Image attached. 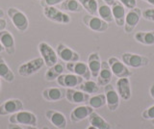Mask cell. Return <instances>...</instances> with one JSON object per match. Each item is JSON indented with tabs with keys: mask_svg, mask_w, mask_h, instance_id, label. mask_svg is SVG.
I'll return each instance as SVG.
<instances>
[{
	"mask_svg": "<svg viewBox=\"0 0 154 129\" xmlns=\"http://www.w3.org/2000/svg\"><path fill=\"white\" fill-rule=\"evenodd\" d=\"M10 123L19 124V125H26V126H37L38 118L35 114L29 111L21 110L17 113L11 115L9 118Z\"/></svg>",
	"mask_w": 154,
	"mask_h": 129,
	"instance_id": "6da1fadb",
	"label": "cell"
},
{
	"mask_svg": "<svg viewBox=\"0 0 154 129\" xmlns=\"http://www.w3.org/2000/svg\"><path fill=\"white\" fill-rule=\"evenodd\" d=\"M8 16L11 20L14 26L17 28L19 32H25L29 27L28 17L24 13L17 8H9L8 9Z\"/></svg>",
	"mask_w": 154,
	"mask_h": 129,
	"instance_id": "7a4b0ae2",
	"label": "cell"
},
{
	"mask_svg": "<svg viewBox=\"0 0 154 129\" xmlns=\"http://www.w3.org/2000/svg\"><path fill=\"white\" fill-rule=\"evenodd\" d=\"M38 48L41 54V57L42 58L43 62H45V65L47 68H50V66L58 63V55L50 45H48L47 42L42 41L38 44Z\"/></svg>",
	"mask_w": 154,
	"mask_h": 129,
	"instance_id": "3957f363",
	"label": "cell"
},
{
	"mask_svg": "<svg viewBox=\"0 0 154 129\" xmlns=\"http://www.w3.org/2000/svg\"><path fill=\"white\" fill-rule=\"evenodd\" d=\"M43 15L47 20L53 22L61 23V24H67L70 22V17L56 7H43Z\"/></svg>",
	"mask_w": 154,
	"mask_h": 129,
	"instance_id": "277c9868",
	"label": "cell"
},
{
	"mask_svg": "<svg viewBox=\"0 0 154 129\" xmlns=\"http://www.w3.org/2000/svg\"><path fill=\"white\" fill-rule=\"evenodd\" d=\"M43 66H45V62H43L42 57H38V58L30 60L19 66L18 73L23 77H27V76L37 73L41 69H42Z\"/></svg>",
	"mask_w": 154,
	"mask_h": 129,
	"instance_id": "5b68a950",
	"label": "cell"
},
{
	"mask_svg": "<svg viewBox=\"0 0 154 129\" xmlns=\"http://www.w3.org/2000/svg\"><path fill=\"white\" fill-rule=\"evenodd\" d=\"M107 62L111 69H112L113 74L116 77L124 78V77H129V76L132 75L131 70L129 69L128 66L123 62H120L117 57H110Z\"/></svg>",
	"mask_w": 154,
	"mask_h": 129,
	"instance_id": "8992f818",
	"label": "cell"
},
{
	"mask_svg": "<svg viewBox=\"0 0 154 129\" xmlns=\"http://www.w3.org/2000/svg\"><path fill=\"white\" fill-rule=\"evenodd\" d=\"M122 62L128 68L138 69V68L146 66L149 64V59L147 57L140 54H134V53L126 52V53L122 54Z\"/></svg>",
	"mask_w": 154,
	"mask_h": 129,
	"instance_id": "52a82bcc",
	"label": "cell"
},
{
	"mask_svg": "<svg viewBox=\"0 0 154 129\" xmlns=\"http://www.w3.org/2000/svg\"><path fill=\"white\" fill-rule=\"evenodd\" d=\"M143 11L138 7H135L134 9L129 10L128 13L125 16V22H124V31L127 34H130L134 31L135 28L139 24L140 20L142 17Z\"/></svg>",
	"mask_w": 154,
	"mask_h": 129,
	"instance_id": "ba28073f",
	"label": "cell"
},
{
	"mask_svg": "<svg viewBox=\"0 0 154 129\" xmlns=\"http://www.w3.org/2000/svg\"><path fill=\"white\" fill-rule=\"evenodd\" d=\"M83 22L87 27L94 32L102 33L109 28V23L104 21L102 18H100L97 16L86 15L83 17Z\"/></svg>",
	"mask_w": 154,
	"mask_h": 129,
	"instance_id": "9c48e42d",
	"label": "cell"
},
{
	"mask_svg": "<svg viewBox=\"0 0 154 129\" xmlns=\"http://www.w3.org/2000/svg\"><path fill=\"white\" fill-rule=\"evenodd\" d=\"M104 94L106 97V105L109 109V111L115 112L119 106V95L111 84L105 86Z\"/></svg>",
	"mask_w": 154,
	"mask_h": 129,
	"instance_id": "30bf717a",
	"label": "cell"
},
{
	"mask_svg": "<svg viewBox=\"0 0 154 129\" xmlns=\"http://www.w3.org/2000/svg\"><path fill=\"white\" fill-rule=\"evenodd\" d=\"M66 68L71 73L80 76L84 80H90V78L91 77L88 65L83 63V62L77 61V62H72V63H66Z\"/></svg>",
	"mask_w": 154,
	"mask_h": 129,
	"instance_id": "8fae6325",
	"label": "cell"
},
{
	"mask_svg": "<svg viewBox=\"0 0 154 129\" xmlns=\"http://www.w3.org/2000/svg\"><path fill=\"white\" fill-rule=\"evenodd\" d=\"M23 110V103L20 99L12 98L4 101L0 105V116L13 115Z\"/></svg>",
	"mask_w": 154,
	"mask_h": 129,
	"instance_id": "7c38bea8",
	"label": "cell"
},
{
	"mask_svg": "<svg viewBox=\"0 0 154 129\" xmlns=\"http://www.w3.org/2000/svg\"><path fill=\"white\" fill-rule=\"evenodd\" d=\"M84 79L80 77V76L73 74V73H69V74H64L60 75L57 78V83L63 88H78V86L83 82Z\"/></svg>",
	"mask_w": 154,
	"mask_h": 129,
	"instance_id": "4fadbf2b",
	"label": "cell"
},
{
	"mask_svg": "<svg viewBox=\"0 0 154 129\" xmlns=\"http://www.w3.org/2000/svg\"><path fill=\"white\" fill-rule=\"evenodd\" d=\"M56 53L58 57H60L61 60L66 63H72V62H77L79 61L80 56L79 54L69 48V46H66L64 44H59L57 45L56 48Z\"/></svg>",
	"mask_w": 154,
	"mask_h": 129,
	"instance_id": "5bb4252c",
	"label": "cell"
},
{
	"mask_svg": "<svg viewBox=\"0 0 154 129\" xmlns=\"http://www.w3.org/2000/svg\"><path fill=\"white\" fill-rule=\"evenodd\" d=\"M66 98L69 100L70 103L81 104V103H86L89 101L90 94L82 92V91L69 88L67 90H66Z\"/></svg>",
	"mask_w": 154,
	"mask_h": 129,
	"instance_id": "9a60e30c",
	"label": "cell"
},
{
	"mask_svg": "<svg viewBox=\"0 0 154 129\" xmlns=\"http://www.w3.org/2000/svg\"><path fill=\"white\" fill-rule=\"evenodd\" d=\"M45 117L56 128L65 129L66 127V118L65 115L61 112L54 111V110H48L45 112Z\"/></svg>",
	"mask_w": 154,
	"mask_h": 129,
	"instance_id": "2e32d148",
	"label": "cell"
},
{
	"mask_svg": "<svg viewBox=\"0 0 154 129\" xmlns=\"http://www.w3.org/2000/svg\"><path fill=\"white\" fill-rule=\"evenodd\" d=\"M111 9H112L114 21L116 22V24H117L119 27L124 26L125 16H126L125 7L119 1V0H116V1L113 3V5L111 6Z\"/></svg>",
	"mask_w": 154,
	"mask_h": 129,
	"instance_id": "e0dca14e",
	"label": "cell"
},
{
	"mask_svg": "<svg viewBox=\"0 0 154 129\" xmlns=\"http://www.w3.org/2000/svg\"><path fill=\"white\" fill-rule=\"evenodd\" d=\"M94 108H91L90 105H83L74 108L70 113V121L72 122H79L83 119L89 118V116L94 112Z\"/></svg>",
	"mask_w": 154,
	"mask_h": 129,
	"instance_id": "ac0fdd59",
	"label": "cell"
},
{
	"mask_svg": "<svg viewBox=\"0 0 154 129\" xmlns=\"http://www.w3.org/2000/svg\"><path fill=\"white\" fill-rule=\"evenodd\" d=\"M116 89L119 95V97L123 100H128L131 97V86L128 77L119 78L116 83Z\"/></svg>",
	"mask_w": 154,
	"mask_h": 129,
	"instance_id": "d6986e66",
	"label": "cell"
},
{
	"mask_svg": "<svg viewBox=\"0 0 154 129\" xmlns=\"http://www.w3.org/2000/svg\"><path fill=\"white\" fill-rule=\"evenodd\" d=\"M42 97L46 101L56 102L66 97V90L61 88H48L42 91Z\"/></svg>",
	"mask_w": 154,
	"mask_h": 129,
	"instance_id": "ffe728a7",
	"label": "cell"
},
{
	"mask_svg": "<svg viewBox=\"0 0 154 129\" xmlns=\"http://www.w3.org/2000/svg\"><path fill=\"white\" fill-rule=\"evenodd\" d=\"M0 42L3 45L5 51L10 55H14L16 52V44L13 35L9 31L3 30L0 32Z\"/></svg>",
	"mask_w": 154,
	"mask_h": 129,
	"instance_id": "44dd1931",
	"label": "cell"
},
{
	"mask_svg": "<svg viewBox=\"0 0 154 129\" xmlns=\"http://www.w3.org/2000/svg\"><path fill=\"white\" fill-rule=\"evenodd\" d=\"M113 77V72L111 69L110 66L108 64V62H101V69L97 76V84L98 86H105L110 84L111 80Z\"/></svg>",
	"mask_w": 154,
	"mask_h": 129,
	"instance_id": "7402d4cb",
	"label": "cell"
},
{
	"mask_svg": "<svg viewBox=\"0 0 154 129\" xmlns=\"http://www.w3.org/2000/svg\"><path fill=\"white\" fill-rule=\"evenodd\" d=\"M101 61L99 54L96 53V52H94V53H91L88 57V66L89 69L91 71V77L94 78H97L98 73L101 69Z\"/></svg>",
	"mask_w": 154,
	"mask_h": 129,
	"instance_id": "603a6c76",
	"label": "cell"
},
{
	"mask_svg": "<svg viewBox=\"0 0 154 129\" xmlns=\"http://www.w3.org/2000/svg\"><path fill=\"white\" fill-rule=\"evenodd\" d=\"M65 71V66L62 63H57L54 66H50L48 70L45 72V80L47 81H54L57 80V78L60 75H62Z\"/></svg>",
	"mask_w": 154,
	"mask_h": 129,
	"instance_id": "cb8c5ba5",
	"label": "cell"
},
{
	"mask_svg": "<svg viewBox=\"0 0 154 129\" xmlns=\"http://www.w3.org/2000/svg\"><path fill=\"white\" fill-rule=\"evenodd\" d=\"M89 122L91 126L97 129H110V124L94 111L89 116Z\"/></svg>",
	"mask_w": 154,
	"mask_h": 129,
	"instance_id": "d4e9b609",
	"label": "cell"
},
{
	"mask_svg": "<svg viewBox=\"0 0 154 129\" xmlns=\"http://www.w3.org/2000/svg\"><path fill=\"white\" fill-rule=\"evenodd\" d=\"M135 40L144 45H153L154 31H140L135 35Z\"/></svg>",
	"mask_w": 154,
	"mask_h": 129,
	"instance_id": "484cf974",
	"label": "cell"
},
{
	"mask_svg": "<svg viewBox=\"0 0 154 129\" xmlns=\"http://www.w3.org/2000/svg\"><path fill=\"white\" fill-rule=\"evenodd\" d=\"M60 10L71 13H81L83 7L77 0H65L60 4Z\"/></svg>",
	"mask_w": 154,
	"mask_h": 129,
	"instance_id": "4316f807",
	"label": "cell"
},
{
	"mask_svg": "<svg viewBox=\"0 0 154 129\" xmlns=\"http://www.w3.org/2000/svg\"><path fill=\"white\" fill-rule=\"evenodd\" d=\"M0 78L4 79L6 82L11 83L14 80V74L13 70L8 66L5 60L0 57Z\"/></svg>",
	"mask_w": 154,
	"mask_h": 129,
	"instance_id": "83f0119b",
	"label": "cell"
},
{
	"mask_svg": "<svg viewBox=\"0 0 154 129\" xmlns=\"http://www.w3.org/2000/svg\"><path fill=\"white\" fill-rule=\"evenodd\" d=\"M97 15L100 18H102L107 23H112L114 21L112 9H111V6L107 5V4H100L98 6Z\"/></svg>",
	"mask_w": 154,
	"mask_h": 129,
	"instance_id": "f1b7e54d",
	"label": "cell"
},
{
	"mask_svg": "<svg viewBox=\"0 0 154 129\" xmlns=\"http://www.w3.org/2000/svg\"><path fill=\"white\" fill-rule=\"evenodd\" d=\"M78 88L80 91L84 92L86 94H97L99 91V86L97 83H95L94 81L91 80H86L85 82L83 81L79 86Z\"/></svg>",
	"mask_w": 154,
	"mask_h": 129,
	"instance_id": "f546056e",
	"label": "cell"
},
{
	"mask_svg": "<svg viewBox=\"0 0 154 129\" xmlns=\"http://www.w3.org/2000/svg\"><path fill=\"white\" fill-rule=\"evenodd\" d=\"M83 7V9L89 13V15L97 16L98 4L96 0H77Z\"/></svg>",
	"mask_w": 154,
	"mask_h": 129,
	"instance_id": "4dcf8cb0",
	"label": "cell"
},
{
	"mask_svg": "<svg viewBox=\"0 0 154 129\" xmlns=\"http://www.w3.org/2000/svg\"><path fill=\"white\" fill-rule=\"evenodd\" d=\"M89 105L94 109H98L103 107L106 104V97L104 94H95L94 97H90L89 101H88Z\"/></svg>",
	"mask_w": 154,
	"mask_h": 129,
	"instance_id": "1f68e13d",
	"label": "cell"
},
{
	"mask_svg": "<svg viewBox=\"0 0 154 129\" xmlns=\"http://www.w3.org/2000/svg\"><path fill=\"white\" fill-rule=\"evenodd\" d=\"M142 117L144 119H154V105L144 110L142 113Z\"/></svg>",
	"mask_w": 154,
	"mask_h": 129,
	"instance_id": "d6a6232c",
	"label": "cell"
},
{
	"mask_svg": "<svg viewBox=\"0 0 154 129\" xmlns=\"http://www.w3.org/2000/svg\"><path fill=\"white\" fill-rule=\"evenodd\" d=\"M63 1H65V0H42L41 5L42 7H55L56 5H60Z\"/></svg>",
	"mask_w": 154,
	"mask_h": 129,
	"instance_id": "836d02e7",
	"label": "cell"
},
{
	"mask_svg": "<svg viewBox=\"0 0 154 129\" xmlns=\"http://www.w3.org/2000/svg\"><path fill=\"white\" fill-rule=\"evenodd\" d=\"M142 17H143V18H146L147 20L154 21V8L146 9V10L143 12Z\"/></svg>",
	"mask_w": 154,
	"mask_h": 129,
	"instance_id": "e575fe53",
	"label": "cell"
},
{
	"mask_svg": "<svg viewBox=\"0 0 154 129\" xmlns=\"http://www.w3.org/2000/svg\"><path fill=\"white\" fill-rule=\"evenodd\" d=\"M119 1L122 3L125 8L129 9V10L134 9L137 5V0H119Z\"/></svg>",
	"mask_w": 154,
	"mask_h": 129,
	"instance_id": "d590c367",
	"label": "cell"
},
{
	"mask_svg": "<svg viewBox=\"0 0 154 129\" xmlns=\"http://www.w3.org/2000/svg\"><path fill=\"white\" fill-rule=\"evenodd\" d=\"M7 26V21L3 17V18H0V32L5 30V28Z\"/></svg>",
	"mask_w": 154,
	"mask_h": 129,
	"instance_id": "8d00e7d4",
	"label": "cell"
},
{
	"mask_svg": "<svg viewBox=\"0 0 154 129\" xmlns=\"http://www.w3.org/2000/svg\"><path fill=\"white\" fill-rule=\"evenodd\" d=\"M8 129H24L23 127H21L19 124H14V123H10Z\"/></svg>",
	"mask_w": 154,
	"mask_h": 129,
	"instance_id": "74e56055",
	"label": "cell"
},
{
	"mask_svg": "<svg viewBox=\"0 0 154 129\" xmlns=\"http://www.w3.org/2000/svg\"><path fill=\"white\" fill-rule=\"evenodd\" d=\"M149 93H150V95H151V97L154 99V83L151 85V87L150 89H149Z\"/></svg>",
	"mask_w": 154,
	"mask_h": 129,
	"instance_id": "f35d334b",
	"label": "cell"
},
{
	"mask_svg": "<svg viewBox=\"0 0 154 129\" xmlns=\"http://www.w3.org/2000/svg\"><path fill=\"white\" fill-rule=\"evenodd\" d=\"M103 1L105 2V4H107V5L112 6V5H113V3L116 1V0H103Z\"/></svg>",
	"mask_w": 154,
	"mask_h": 129,
	"instance_id": "ab89813d",
	"label": "cell"
},
{
	"mask_svg": "<svg viewBox=\"0 0 154 129\" xmlns=\"http://www.w3.org/2000/svg\"><path fill=\"white\" fill-rule=\"evenodd\" d=\"M144 1H146V2L149 3V4H151V5L154 7V0H144Z\"/></svg>",
	"mask_w": 154,
	"mask_h": 129,
	"instance_id": "60d3db41",
	"label": "cell"
},
{
	"mask_svg": "<svg viewBox=\"0 0 154 129\" xmlns=\"http://www.w3.org/2000/svg\"><path fill=\"white\" fill-rule=\"evenodd\" d=\"M3 17H4V12L2 9H0V18H3Z\"/></svg>",
	"mask_w": 154,
	"mask_h": 129,
	"instance_id": "b9f144b4",
	"label": "cell"
},
{
	"mask_svg": "<svg viewBox=\"0 0 154 129\" xmlns=\"http://www.w3.org/2000/svg\"><path fill=\"white\" fill-rule=\"evenodd\" d=\"M5 49H4V47H3V45H1V42H0V53H1V52H3Z\"/></svg>",
	"mask_w": 154,
	"mask_h": 129,
	"instance_id": "7bdbcfd3",
	"label": "cell"
},
{
	"mask_svg": "<svg viewBox=\"0 0 154 129\" xmlns=\"http://www.w3.org/2000/svg\"><path fill=\"white\" fill-rule=\"evenodd\" d=\"M28 129H38V128L36 126H29Z\"/></svg>",
	"mask_w": 154,
	"mask_h": 129,
	"instance_id": "ee69618b",
	"label": "cell"
},
{
	"mask_svg": "<svg viewBox=\"0 0 154 129\" xmlns=\"http://www.w3.org/2000/svg\"><path fill=\"white\" fill-rule=\"evenodd\" d=\"M87 129H97V128H95V127H94V126H91H91H89Z\"/></svg>",
	"mask_w": 154,
	"mask_h": 129,
	"instance_id": "f6af8a7d",
	"label": "cell"
},
{
	"mask_svg": "<svg viewBox=\"0 0 154 129\" xmlns=\"http://www.w3.org/2000/svg\"><path fill=\"white\" fill-rule=\"evenodd\" d=\"M42 129H49V128H48L47 126H43V127H42Z\"/></svg>",
	"mask_w": 154,
	"mask_h": 129,
	"instance_id": "bcb514c9",
	"label": "cell"
},
{
	"mask_svg": "<svg viewBox=\"0 0 154 129\" xmlns=\"http://www.w3.org/2000/svg\"><path fill=\"white\" fill-rule=\"evenodd\" d=\"M0 90H1V81H0Z\"/></svg>",
	"mask_w": 154,
	"mask_h": 129,
	"instance_id": "7dc6e473",
	"label": "cell"
},
{
	"mask_svg": "<svg viewBox=\"0 0 154 129\" xmlns=\"http://www.w3.org/2000/svg\"><path fill=\"white\" fill-rule=\"evenodd\" d=\"M152 123H153V125H154V119H152Z\"/></svg>",
	"mask_w": 154,
	"mask_h": 129,
	"instance_id": "c3c4849f",
	"label": "cell"
},
{
	"mask_svg": "<svg viewBox=\"0 0 154 129\" xmlns=\"http://www.w3.org/2000/svg\"><path fill=\"white\" fill-rule=\"evenodd\" d=\"M40 1H42V0H40Z\"/></svg>",
	"mask_w": 154,
	"mask_h": 129,
	"instance_id": "681fc988",
	"label": "cell"
}]
</instances>
